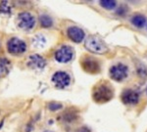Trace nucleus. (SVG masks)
<instances>
[{
  "instance_id": "obj_1",
  "label": "nucleus",
  "mask_w": 147,
  "mask_h": 132,
  "mask_svg": "<svg viewBox=\"0 0 147 132\" xmlns=\"http://www.w3.org/2000/svg\"><path fill=\"white\" fill-rule=\"evenodd\" d=\"M114 97L113 86L106 80H101L93 87L92 99L97 104H105Z\"/></svg>"
},
{
  "instance_id": "obj_10",
  "label": "nucleus",
  "mask_w": 147,
  "mask_h": 132,
  "mask_svg": "<svg viewBox=\"0 0 147 132\" xmlns=\"http://www.w3.org/2000/svg\"><path fill=\"white\" fill-rule=\"evenodd\" d=\"M67 34H68L69 38L72 41L76 42V43L82 42L84 39V36H85L84 30L79 27H75V25L69 27L67 29Z\"/></svg>"
},
{
  "instance_id": "obj_14",
  "label": "nucleus",
  "mask_w": 147,
  "mask_h": 132,
  "mask_svg": "<svg viewBox=\"0 0 147 132\" xmlns=\"http://www.w3.org/2000/svg\"><path fill=\"white\" fill-rule=\"evenodd\" d=\"M39 22L42 27H51L53 25V20L48 15H41L39 17Z\"/></svg>"
},
{
  "instance_id": "obj_2",
  "label": "nucleus",
  "mask_w": 147,
  "mask_h": 132,
  "mask_svg": "<svg viewBox=\"0 0 147 132\" xmlns=\"http://www.w3.org/2000/svg\"><path fill=\"white\" fill-rule=\"evenodd\" d=\"M84 46L89 52L94 54H105L109 51L107 44L98 35H89L84 42Z\"/></svg>"
},
{
  "instance_id": "obj_17",
  "label": "nucleus",
  "mask_w": 147,
  "mask_h": 132,
  "mask_svg": "<svg viewBox=\"0 0 147 132\" xmlns=\"http://www.w3.org/2000/svg\"><path fill=\"white\" fill-rule=\"evenodd\" d=\"M48 109L52 111V112H56V111L62 109V105L59 103H50L48 106Z\"/></svg>"
},
{
  "instance_id": "obj_16",
  "label": "nucleus",
  "mask_w": 147,
  "mask_h": 132,
  "mask_svg": "<svg viewBox=\"0 0 147 132\" xmlns=\"http://www.w3.org/2000/svg\"><path fill=\"white\" fill-rule=\"evenodd\" d=\"M100 5L107 10H113L117 6V2L115 0H101Z\"/></svg>"
},
{
  "instance_id": "obj_15",
  "label": "nucleus",
  "mask_w": 147,
  "mask_h": 132,
  "mask_svg": "<svg viewBox=\"0 0 147 132\" xmlns=\"http://www.w3.org/2000/svg\"><path fill=\"white\" fill-rule=\"evenodd\" d=\"M9 65L10 64H9V62L6 59H0V77L7 74Z\"/></svg>"
},
{
  "instance_id": "obj_7",
  "label": "nucleus",
  "mask_w": 147,
  "mask_h": 132,
  "mask_svg": "<svg viewBox=\"0 0 147 132\" xmlns=\"http://www.w3.org/2000/svg\"><path fill=\"white\" fill-rule=\"evenodd\" d=\"M19 27L23 29H32L35 25V19L28 12H22L18 15L17 20Z\"/></svg>"
},
{
  "instance_id": "obj_21",
  "label": "nucleus",
  "mask_w": 147,
  "mask_h": 132,
  "mask_svg": "<svg viewBox=\"0 0 147 132\" xmlns=\"http://www.w3.org/2000/svg\"><path fill=\"white\" fill-rule=\"evenodd\" d=\"M45 132H51V131H45Z\"/></svg>"
},
{
  "instance_id": "obj_4",
  "label": "nucleus",
  "mask_w": 147,
  "mask_h": 132,
  "mask_svg": "<svg viewBox=\"0 0 147 132\" xmlns=\"http://www.w3.org/2000/svg\"><path fill=\"white\" fill-rule=\"evenodd\" d=\"M109 74L113 80L121 82L125 80L129 75V68L124 64H116L110 68Z\"/></svg>"
},
{
  "instance_id": "obj_18",
  "label": "nucleus",
  "mask_w": 147,
  "mask_h": 132,
  "mask_svg": "<svg viewBox=\"0 0 147 132\" xmlns=\"http://www.w3.org/2000/svg\"><path fill=\"white\" fill-rule=\"evenodd\" d=\"M0 11H1V12H7V13H9V12L11 11V8L9 7L7 1H3L1 4H0Z\"/></svg>"
},
{
  "instance_id": "obj_9",
  "label": "nucleus",
  "mask_w": 147,
  "mask_h": 132,
  "mask_svg": "<svg viewBox=\"0 0 147 132\" xmlns=\"http://www.w3.org/2000/svg\"><path fill=\"white\" fill-rule=\"evenodd\" d=\"M139 92L134 89H125L123 91L121 99L125 105H136L139 101Z\"/></svg>"
},
{
  "instance_id": "obj_5",
  "label": "nucleus",
  "mask_w": 147,
  "mask_h": 132,
  "mask_svg": "<svg viewBox=\"0 0 147 132\" xmlns=\"http://www.w3.org/2000/svg\"><path fill=\"white\" fill-rule=\"evenodd\" d=\"M55 60L59 63H69L75 57V51L71 46L63 45L55 52Z\"/></svg>"
},
{
  "instance_id": "obj_8",
  "label": "nucleus",
  "mask_w": 147,
  "mask_h": 132,
  "mask_svg": "<svg viewBox=\"0 0 147 132\" xmlns=\"http://www.w3.org/2000/svg\"><path fill=\"white\" fill-rule=\"evenodd\" d=\"M7 49H8L9 53L18 55V54H22L27 51V44L22 39L13 37L7 43Z\"/></svg>"
},
{
  "instance_id": "obj_3",
  "label": "nucleus",
  "mask_w": 147,
  "mask_h": 132,
  "mask_svg": "<svg viewBox=\"0 0 147 132\" xmlns=\"http://www.w3.org/2000/svg\"><path fill=\"white\" fill-rule=\"evenodd\" d=\"M80 66H82V70L87 74H99L101 70V66L99 61L96 58L92 57V56L84 55L82 56V58L80 61Z\"/></svg>"
},
{
  "instance_id": "obj_20",
  "label": "nucleus",
  "mask_w": 147,
  "mask_h": 132,
  "mask_svg": "<svg viewBox=\"0 0 147 132\" xmlns=\"http://www.w3.org/2000/svg\"><path fill=\"white\" fill-rule=\"evenodd\" d=\"M146 93H147V87H146Z\"/></svg>"
},
{
  "instance_id": "obj_12",
  "label": "nucleus",
  "mask_w": 147,
  "mask_h": 132,
  "mask_svg": "<svg viewBox=\"0 0 147 132\" xmlns=\"http://www.w3.org/2000/svg\"><path fill=\"white\" fill-rule=\"evenodd\" d=\"M47 43V39L43 34H37L32 38V46L36 49H43Z\"/></svg>"
},
{
  "instance_id": "obj_11",
  "label": "nucleus",
  "mask_w": 147,
  "mask_h": 132,
  "mask_svg": "<svg viewBox=\"0 0 147 132\" xmlns=\"http://www.w3.org/2000/svg\"><path fill=\"white\" fill-rule=\"evenodd\" d=\"M28 66L32 69H43L46 65V61L44 60L43 57H41L40 55H37V54H34V55L28 56Z\"/></svg>"
},
{
  "instance_id": "obj_13",
  "label": "nucleus",
  "mask_w": 147,
  "mask_h": 132,
  "mask_svg": "<svg viewBox=\"0 0 147 132\" xmlns=\"http://www.w3.org/2000/svg\"><path fill=\"white\" fill-rule=\"evenodd\" d=\"M131 23L134 27L141 29V27H143L144 25H146V18L144 17L143 15H140V14L134 15V17L131 18Z\"/></svg>"
},
{
  "instance_id": "obj_6",
  "label": "nucleus",
  "mask_w": 147,
  "mask_h": 132,
  "mask_svg": "<svg viewBox=\"0 0 147 132\" xmlns=\"http://www.w3.org/2000/svg\"><path fill=\"white\" fill-rule=\"evenodd\" d=\"M51 80L54 83V85H55L56 88L65 89L66 87H68L70 85L71 76H70V74H67L66 72L59 70V72H56L55 74L52 75Z\"/></svg>"
},
{
  "instance_id": "obj_19",
  "label": "nucleus",
  "mask_w": 147,
  "mask_h": 132,
  "mask_svg": "<svg viewBox=\"0 0 147 132\" xmlns=\"http://www.w3.org/2000/svg\"><path fill=\"white\" fill-rule=\"evenodd\" d=\"M77 132H90V131H89L88 129L86 128V127H82V128L79 129V130H78Z\"/></svg>"
}]
</instances>
